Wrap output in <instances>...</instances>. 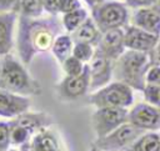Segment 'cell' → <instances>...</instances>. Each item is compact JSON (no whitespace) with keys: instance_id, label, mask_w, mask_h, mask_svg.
<instances>
[{"instance_id":"cell-27","label":"cell","mask_w":160,"mask_h":151,"mask_svg":"<svg viewBox=\"0 0 160 151\" xmlns=\"http://www.w3.org/2000/svg\"><path fill=\"white\" fill-rule=\"evenodd\" d=\"M145 84L152 86H160V65L151 64L145 75Z\"/></svg>"},{"instance_id":"cell-13","label":"cell","mask_w":160,"mask_h":151,"mask_svg":"<svg viewBox=\"0 0 160 151\" xmlns=\"http://www.w3.org/2000/svg\"><path fill=\"white\" fill-rule=\"evenodd\" d=\"M31 101L29 97L0 89V116L11 120L20 114L29 111Z\"/></svg>"},{"instance_id":"cell-33","label":"cell","mask_w":160,"mask_h":151,"mask_svg":"<svg viewBox=\"0 0 160 151\" xmlns=\"http://www.w3.org/2000/svg\"><path fill=\"white\" fill-rule=\"evenodd\" d=\"M149 56H150V61H151V64L160 65V40H159L158 45L155 46V49L149 54Z\"/></svg>"},{"instance_id":"cell-26","label":"cell","mask_w":160,"mask_h":151,"mask_svg":"<svg viewBox=\"0 0 160 151\" xmlns=\"http://www.w3.org/2000/svg\"><path fill=\"white\" fill-rule=\"evenodd\" d=\"M145 101L150 105H154L160 109V86H152V85H145L142 90Z\"/></svg>"},{"instance_id":"cell-8","label":"cell","mask_w":160,"mask_h":151,"mask_svg":"<svg viewBox=\"0 0 160 151\" xmlns=\"http://www.w3.org/2000/svg\"><path fill=\"white\" fill-rule=\"evenodd\" d=\"M128 122L145 132H155L160 130V109L148 102L136 104L129 110Z\"/></svg>"},{"instance_id":"cell-24","label":"cell","mask_w":160,"mask_h":151,"mask_svg":"<svg viewBox=\"0 0 160 151\" xmlns=\"http://www.w3.org/2000/svg\"><path fill=\"white\" fill-rule=\"evenodd\" d=\"M95 52V47L90 44L86 42H74V47H72V52L71 55L76 59H79L81 62L88 64Z\"/></svg>"},{"instance_id":"cell-3","label":"cell","mask_w":160,"mask_h":151,"mask_svg":"<svg viewBox=\"0 0 160 151\" xmlns=\"http://www.w3.org/2000/svg\"><path fill=\"white\" fill-rule=\"evenodd\" d=\"M151 65L149 54L126 50L112 64V77L124 82L132 90L142 91L145 87V75Z\"/></svg>"},{"instance_id":"cell-5","label":"cell","mask_w":160,"mask_h":151,"mask_svg":"<svg viewBox=\"0 0 160 151\" xmlns=\"http://www.w3.org/2000/svg\"><path fill=\"white\" fill-rule=\"evenodd\" d=\"M91 17L101 34L114 29H124L130 21L128 6L121 1H105L92 7Z\"/></svg>"},{"instance_id":"cell-11","label":"cell","mask_w":160,"mask_h":151,"mask_svg":"<svg viewBox=\"0 0 160 151\" xmlns=\"http://www.w3.org/2000/svg\"><path fill=\"white\" fill-rule=\"evenodd\" d=\"M160 36L150 34L138 26L128 25L124 27V41L126 50L150 54L158 45Z\"/></svg>"},{"instance_id":"cell-12","label":"cell","mask_w":160,"mask_h":151,"mask_svg":"<svg viewBox=\"0 0 160 151\" xmlns=\"http://www.w3.org/2000/svg\"><path fill=\"white\" fill-rule=\"evenodd\" d=\"M95 50L111 61L118 60L126 51L124 41V29H114L102 32Z\"/></svg>"},{"instance_id":"cell-31","label":"cell","mask_w":160,"mask_h":151,"mask_svg":"<svg viewBox=\"0 0 160 151\" xmlns=\"http://www.w3.org/2000/svg\"><path fill=\"white\" fill-rule=\"evenodd\" d=\"M59 4H60V0H42L44 11H46L49 15L58 16V14H59Z\"/></svg>"},{"instance_id":"cell-2","label":"cell","mask_w":160,"mask_h":151,"mask_svg":"<svg viewBox=\"0 0 160 151\" xmlns=\"http://www.w3.org/2000/svg\"><path fill=\"white\" fill-rule=\"evenodd\" d=\"M0 89L26 97L41 94L40 84L11 54L0 56Z\"/></svg>"},{"instance_id":"cell-23","label":"cell","mask_w":160,"mask_h":151,"mask_svg":"<svg viewBox=\"0 0 160 151\" xmlns=\"http://www.w3.org/2000/svg\"><path fill=\"white\" fill-rule=\"evenodd\" d=\"M9 127H10V145L11 146L21 147L30 142L32 135L25 127L16 125L11 121H9Z\"/></svg>"},{"instance_id":"cell-17","label":"cell","mask_w":160,"mask_h":151,"mask_svg":"<svg viewBox=\"0 0 160 151\" xmlns=\"http://www.w3.org/2000/svg\"><path fill=\"white\" fill-rule=\"evenodd\" d=\"M16 21V12H0V56L10 52L12 47V32Z\"/></svg>"},{"instance_id":"cell-18","label":"cell","mask_w":160,"mask_h":151,"mask_svg":"<svg viewBox=\"0 0 160 151\" xmlns=\"http://www.w3.org/2000/svg\"><path fill=\"white\" fill-rule=\"evenodd\" d=\"M71 39L74 42H86L96 47L98 42L100 41L101 32L98 29L96 24L94 22L92 17H86L85 21L75 30L71 32Z\"/></svg>"},{"instance_id":"cell-15","label":"cell","mask_w":160,"mask_h":151,"mask_svg":"<svg viewBox=\"0 0 160 151\" xmlns=\"http://www.w3.org/2000/svg\"><path fill=\"white\" fill-rule=\"evenodd\" d=\"M10 121L16 124V125H20V126L25 127L34 136L39 131L50 127L54 122V119L50 114L44 112V111H40V112L25 111V112L20 114L19 116L11 119Z\"/></svg>"},{"instance_id":"cell-14","label":"cell","mask_w":160,"mask_h":151,"mask_svg":"<svg viewBox=\"0 0 160 151\" xmlns=\"http://www.w3.org/2000/svg\"><path fill=\"white\" fill-rule=\"evenodd\" d=\"M130 20L131 25L160 36V7L158 5L134 10Z\"/></svg>"},{"instance_id":"cell-6","label":"cell","mask_w":160,"mask_h":151,"mask_svg":"<svg viewBox=\"0 0 160 151\" xmlns=\"http://www.w3.org/2000/svg\"><path fill=\"white\" fill-rule=\"evenodd\" d=\"M144 132L145 131L126 122L106 136L96 139L92 142L91 149L100 151H126L132 145V142H135Z\"/></svg>"},{"instance_id":"cell-25","label":"cell","mask_w":160,"mask_h":151,"mask_svg":"<svg viewBox=\"0 0 160 151\" xmlns=\"http://www.w3.org/2000/svg\"><path fill=\"white\" fill-rule=\"evenodd\" d=\"M62 70L65 71L66 76H75V75H80L85 67V64L81 62L79 59L74 57L72 55L69 56L62 64Z\"/></svg>"},{"instance_id":"cell-4","label":"cell","mask_w":160,"mask_h":151,"mask_svg":"<svg viewBox=\"0 0 160 151\" xmlns=\"http://www.w3.org/2000/svg\"><path fill=\"white\" fill-rule=\"evenodd\" d=\"M88 102L96 109L122 107L128 109L134 102V90L124 82L114 81L89 95Z\"/></svg>"},{"instance_id":"cell-37","label":"cell","mask_w":160,"mask_h":151,"mask_svg":"<svg viewBox=\"0 0 160 151\" xmlns=\"http://www.w3.org/2000/svg\"><path fill=\"white\" fill-rule=\"evenodd\" d=\"M89 151H100V150H95V149H90Z\"/></svg>"},{"instance_id":"cell-10","label":"cell","mask_w":160,"mask_h":151,"mask_svg":"<svg viewBox=\"0 0 160 151\" xmlns=\"http://www.w3.org/2000/svg\"><path fill=\"white\" fill-rule=\"evenodd\" d=\"M89 64V72H90V91H96L108 84L112 79V64L110 59L105 57L100 52L95 50L92 59L88 62Z\"/></svg>"},{"instance_id":"cell-1","label":"cell","mask_w":160,"mask_h":151,"mask_svg":"<svg viewBox=\"0 0 160 151\" xmlns=\"http://www.w3.org/2000/svg\"><path fill=\"white\" fill-rule=\"evenodd\" d=\"M62 24L58 16L19 17L18 51L22 64L29 65L34 56L51 50L55 39L61 34Z\"/></svg>"},{"instance_id":"cell-29","label":"cell","mask_w":160,"mask_h":151,"mask_svg":"<svg viewBox=\"0 0 160 151\" xmlns=\"http://www.w3.org/2000/svg\"><path fill=\"white\" fill-rule=\"evenodd\" d=\"M80 7H81L80 0H60L59 12H61L64 15V14H68V12L74 11L76 9H80Z\"/></svg>"},{"instance_id":"cell-19","label":"cell","mask_w":160,"mask_h":151,"mask_svg":"<svg viewBox=\"0 0 160 151\" xmlns=\"http://www.w3.org/2000/svg\"><path fill=\"white\" fill-rule=\"evenodd\" d=\"M72 47H74V41H72L71 36L68 34H60L55 39L51 51H52L54 56L56 57V60L60 64H62L69 56H71Z\"/></svg>"},{"instance_id":"cell-28","label":"cell","mask_w":160,"mask_h":151,"mask_svg":"<svg viewBox=\"0 0 160 151\" xmlns=\"http://www.w3.org/2000/svg\"><path fill=\"white\" fill-rule=\"evenodd\" d=\"M10 127L9 121H0V151H8L10 149Z\"/></svg>"},{"instance_id":"cell-22","label":"cell","mask_w":160,"mask_h":151,"mask_svg":"<svg viewBox=\"0 0 160 151\" xmlns=\"http://www.w3.org/2000/svg\"><path fill=\"white\" fill-rule=\"evenodd\" d=\"M16 11H19L20 16L40 17L44 11L42 0H19Z\"/></svg>"},{"instance_id":"cell-36","label":"cell","mask_w":160,"mask_h":151,"mask_svg":"<svg viewBox=\"0 0 160 151\" xmlns=\"http://www.w3.org/2000/svg\"><path fill=\"white\" fill-rule=\"evenodd\" d=\"M155 5H158V6L160 7V0H156V4H155Z\"/></svg>"},{"instance_id":"cell-16","label":"cell","mask_w":160,"mask_h":151,"mask_svg":"<svg viewBox=\"0 0 160 151\" xmlns=\"http://www.w3.org/2000/svg\"><path fill=\"white\" fill-rule=\"evenodd\" d=\"M29 150L32 151H64L59 136L48 129H44L35 134L30 142H29Z\"/></svg>"},{"instance_id":"cell-32","label":"cell","mask_w":160,"mask_h":151,"mask_svg":"<svg viewBox=\"0 0 160 151\" xmlns=\"http://www.w3.org/2000/svg\"><path fill=\"white\" fill-rule=\"evenodd\" d=\"M19 0H0V12H9L15 11L18 7Z\"/></svg>"},{"instance_id":"cell-20","label":"cell","mask_w":160,"mask_h":151,"mask_svg":"<svg viewBox=\"0 0 160 151\" xmlns=\"http://www.w3.org/2000/svg\"><path fill=\"white\" fill-rule=\"evenodd\" d=\"M126 151H160V135L152 131L144 132Z\"/></svg>"},{"instance_id":"cell-35","label":"cell","mask_w":160,"mask_h":151,"mask_svg":"<svg viewBox=\"0 0 160 151\" xmlns=\"http://www.w3.org/2000/svg\"><path fill=\"white\" fill-rule=\"evenodd\" d=\"M8 151H29V144L24 145L21 147H14V149H9Z\"/></svg>"},{"instance_id":"cell-7","label":"cell","mask_w":160,"mask_h":151,"mask_svg":"<svg viewBox=\"0 0 160 151\" xmlns=\"http://www.w3.org/2000/svg\"><path fill=\"white\" fill-rule=\"evenodd\" d=\"M128 109L122 107H102L96 109L91 116V125L96 139H101L128 122Z\"/></svg>"},{"instance_id":"cell-38","label":"cell","mask_w":160,"mask_h":151,"mask_svg":"<svg viewBox=\"0 0 160 151\" xmlns=\"http://www.w3.org/2000/svg\"><path fill=\"white\" fill-rule=\"evenodd\" d=\"M85 2H86V4H89V0H85Z\"/></svg>"},{"instance_id":"cell-9","label":"cell","mask_w":160,"mask_h":151,"mask_svg":"<svg viewBox=\"0 0 160 151\" xmlns=\"http://www.w3.org/2000/svg\"><path fill=\"white\" fill-rule=\"evenodd\" d=\"M89 85H90L89 64H85V67L80 75L66 76L56 87L60 99L66 101H72L84 96L89 91Z\"/></svg>"},{"instance_id":"cell-21","label":"cell","mask_w":160,"mask_h":151,"mask_svg":"<svg viewBox=\"0 0 160 151\" xmlns=\"http://www.w3.org/2000/svg\"><path fill=\"white\" fill-rule=\"evenodd\" d=\"M86 17H88V11L84 7H80L68 14H64L61 17V24L68 32H72L85 21Z\"/></svg>"},{"instance_id":"cell-34","label":"cell","mask_w":160,"mask_h":151,"mask_svg":"<svg viewBox=\"0 0 160 151\" xmlns=\"http://www.w3.org/2000/svg\"><path fill=\"white\" fill-rule=\"evenodd\" d=\"M106 0H89V6H90V9H92V7H95V6H98V5H100V4H102V2H105Z\"/></svg>"},{"instance_id":"cell-30","label":"cell","mask_w":160,"mask_h":151,"mask_svg":"<svg viewBox=\"0 0 160 151\" xmlns=\"http://www.w3.org/2000/svg\"><path fill=\"white\" fill-rule=\"evenodd\" d=\"M156 4V0H125V5L134 10L141 7H149Z\"/></svg>"}]
</instances>
